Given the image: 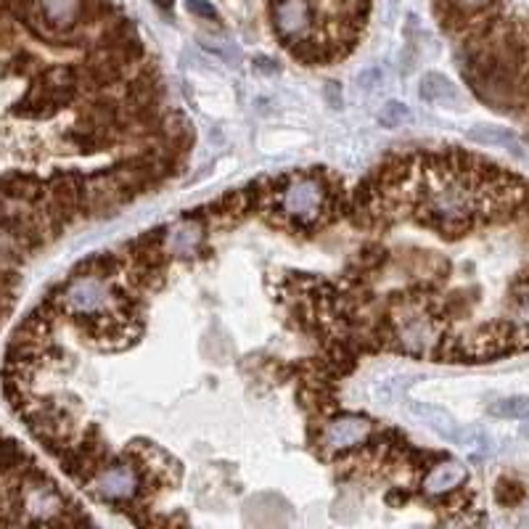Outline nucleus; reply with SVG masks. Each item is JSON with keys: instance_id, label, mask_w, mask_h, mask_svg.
Wrapping results in <instances>:
<instances>
[{"instance_id": "nucleus-15", "label": "nucleus", "mask_w": 529, "mask_h": 529, "mask_svg": "<svg viewBox=\"0 0 529 529\" xmlns=\"http://www.w3.org/2000/svg\"><path fill=\"white\" fill-rule=\"evenodd\" d=\"M254 67H257L260 71H276V70H279V67H276V64H273L270 59H257V61H254Z\"/></svg>"}, {"instance_id": "nucleus-16", "label": "nucleus", "mask_w": 529, "mask_h": 529, "mask_svg": "<svg viewBox=\"0 0 529 529\" xmlns=\"http://www.w3.org/2000/svg\"><path fill=\"white\" fill-rule=\"evenodd\" d=\"M154 3H156L159 8H173V3H175V0H154Z\"/></svg>"}, {"instance_id": "nucleus-3", "label": "nucleus", "mask_w": 529, "mask_h": 529, "mask_svg": "<svg viewBox=\"0 0 529 529\" xmlns=\"http://www.w3.org/2000/svg\"><path fill=\"white\" fill-rule=\"evenodd\" d=\"M85 485L93 497H99L101 503H111V505L136 503L148 487L143 479V463L133 453L130 456L125 453V458L101 466Z\"/></svg>"}, {"instance_id": "nucleus-8", "label": "nucleus", "mask_w": 529, "mask_h": 529, "mask_svg": "<svg viewBox=\"0 0 529 529\" xmlns=\"http://www.w3.org/2000/svg\"><path fill=\"white\" fill-rule=\"evenodd\" d=\"M408 411H411L413 416L423 419L437 434H442L445 439H450V442H458L460 439V426L453 421V416L445 413L442 408H437V405H421V402H408Z\"/></svg>"}, {"instance_id": "nucleus-9", "label": "nucleus", "mask_w": 529, "mask_h": 529, "mask_svg": "<svg viewBox=\"0 0 529 529\" xmlns=\"http://www.w3.org/2000/svg\"><path fill=\"white\" fill-rule=\"evenodd\" d=\"M419 93H421L423 101H429V104L453 106L460 101L458 85H453L445 74H437V71L423 74L421 90Z\"/></svg>"}, {"instance_id": "nucleus-12", "label": "nucleus", "mask_w": 529, "mask_h": 529, "mask_svg": "<svg viewBox=\"0 0 529 529\" xmlns=\"http://www.w3.org/2000/svg\"><path fill=\"white\" fill-rule=\"evenodd\" d=\"M413 119V114H411V109L402 104V101H389V104L382 106V111H379V122L384 125V128H402V125H408Z\"/></svg>"}, {"instance_id": "nucleus-6", "label": "nucleus", "mask_w": 529, "mask_h": 529, "mask_svg": "<svg viewBox=\"0 0 529 529\" xmlns=\"http://www.w3.org/2000/svg\"><path fill=\"white\" fill-rule=\"evenodd\" d=\"M204 217L202 214H185L175 225L165 228V251L170 257H194L204 244Z\"/></svg>"}, {"instance_id": "nucleus-5", "label": "nucleus", "mask_w": 529, "mask_h": 529, "mask_svg": "<svg viewBox=\"0 0 529 529\" xmlns=\"http://www.w3.org/2000/svg\"><path fill=\"white\" fill-rule=\"evenodd\" d=\"M373 431H376V423L368 416H360V413L328 416L320 423V431H317V450L323 458L353 453L371 442Z\"/></svg>"}, {"instance_id": "nucleus-4", "label": "nucleus", "mask_w": 529, "mask_h": 529, "mask_svg": "<svg viewBox=\"0 0 529 529\" xmlns=\"http://www.w3.org/2000/svg\"><path fill=\"white\" fill-rule=\"evenodd\" d=\"M270 22L279 40L294 53L316 43L317 8L313 0H270Z\"/></svg>"}, {"instance_id": "nucleus-7", "label": "nucleus", "mask_w": 529, "mask_h": 529, "mask_svg": "<svg viewBox=\"0 0 529 529\" xmlns=\"http://www.w3.org/2000/svg\"><path fill=\"white\" fill-rule=\"evenodd\" d=\"M468 482V471L458 460H439L434 463L421 479V493L426 497H448V495L458 493L460 487Z\"/></svg>"}, {"instance_id": "nucleus-13", "label": "nucleus", "mask_w": 529, "mask_h": 529, "mask_svg": "<svg viewBox=\"0 0 529 529\" xmlns=\"http://www.w3.org/2000/svg\"><path fill=\"white\" fill-rule=\"evenodd\" d=\"M497 500L503 503V505H514V503H519L522 497H524V487L519 485V482H511V479H500L497 482Z\"/></svg>"}, {"instance_id": "nucleus-1", "label": "nucleus", "mask_w": 529, "mask_h": 529, "mask_svg": "<svg viewBox=\"0 0 529 529\" xmlns=\"http://www.w3.org/2000/svg\"><path fill=\"white\" fill-rule=\"evenodd\" d=\"M51 302L61 316L82 320L88 326L111 316H133L128 294L114 286V279L93 276V273H74L64 286H59Z\"/></svg>"}, {"instance_id": "nucleus-2", "label": "nucleus", "mask_w": 529, "mask_h": 529, "mask_svg": "<svg viewBox=\"0 0 529 529\" xmlns=\"http://www.w3.org/2000/svg\"><path fill=\"white\" fill-rule=\"evenodd\" d=\"M331 188L317 173L283 175L276 180V194L260 204L262 212H279V222H291L299 228H313L328 212Z\"/></svg>"}, {"instance_id": "nucleus-10", "label": "nucleus", "mask_w": 529, "mask_h": 529, "mask_svg": "<svg viewBox=\"0 0 529 529\" xmlns=\"http://www.w3.org/2000/svg\"><path fill=\"white\" fill-rule=\"evenodd\" d=\"M490 413L500 416V419H529V397H505L490 405Z\"/></svg>"}, {"instance_id": "nucleus-11", "label": "nucleus", "mask_w": 529, "mask_h": 529, "mask_svg": "<svg viewBox=\"0 0 529 529\" xmlns=\"http://www.w3.org/2000/svg\"><path fill=\"white\" fill-rule=\"evenodd\" d=\"M468 141L482 143V146H514V136L503 128H487L479 125L474 130H468Z\"/></svg>"}, {"instance_id": "nucleus-14", "label": "nucleus", "mask_w": 529, "mask_h": 529, "mask_svg": "<svg viewBox=\"0 0 529 529\" xmlns=\"http://www.w3.org/2000/svg\"><path fill=\"white\" fill-rule=\"evenodd\" d=\"M185 8L194 14V16H199V19H210V22H217V11H214V5L207 3V0H185Z\"/></svg>"}]
</instances>
